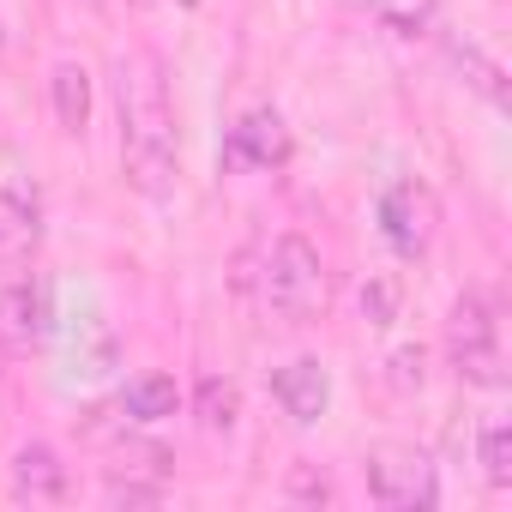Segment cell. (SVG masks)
Instances as JSON below:
<instances>
[{
	"instance_id": "obj_1",
	"label": "cell",
	"mask_w": 512,
	"mask_h": 512,
	"mask_svg": "<svg viewBox=\"0 0 512 512\" xmlns=\"http://www.w3.org/2000/svg\"><path fill=\"white\" fill-rule=\"evenodd\" d=\"M115 97H121V163H127V181L145 199H163L175 187V169H181V139H175V103H169L157 55H121Z\"/></svg>"
},
{
	"instance_id": "obj_2",
	"label": "cell",
	"mask_w": 512,
	"mask_h": 512,
	"mask_svg": "<svg viewBox=\"0 0 512 512\" xmlns=\"http://www.w3.org/2000/svg\"><path fill=\"white\" fill-rule=\"evenodd\" d=\"M260 302L278 320H314L326 308V260L308 235H278L260 260Z\"/></svg>"
},
{
	"instance_id": "obj_3",
	"label": "cell",
	"mask_w": 512,
	"mask_h": 512,
	"mask_svg": "<svg viewBox=\"0 0 512 512\" xmlns=\"http://www.w3.org/2000/svg\"><path fill=\"white\" fill-rule=\"evenodd\" d=\"M446 356H452V368H458L470 386H500V380H506V362H500V320H494L488 296L464 290V296L452 302Z\"/></svg>"
},
{
	"instance_id": "obj_4",
	"label": "cell",
	"mask_w": 512,
	"mask_h": 512,
	"mask_svg": "<svg viewBox=\"0 0 512 512\" xmlns=\"http://www.w3.org/2000/svg\"><path fill=\"white\" fill-rule=\"evenodd\" d=\"M362 476H368V494H374L380 506H398V512H428V506L440 500V476H434L428 452L398 446V440L374 446V452L362 458Z\"/></svg>"
},
{
	"instance_id": "obj_5",
	"label": "cell",
	"mask_w": 512,
	"mask_h": 512,
	"mask_svg": "<svg viewBox=\"0 0 512 512\" xmlns=\"http://www.w3.org/2000/svg\"><path fill=\"white\" fill-rule=\"evenodd\" d=\"M434 229H440V199L428 181L404 175L380 193V235L386 247L398 253V260H422V253L434 247Z\"/></svg>"
},
{
	"instance_id": "obj_6",
	"label": "cell",
	"mask_w": 512,
	"mask_h": 512,
	"mask_svg": "<svg viewBox=\"0 0 512 512\" xmlns=\"http://www.w3.org/2000/svg\"><path fill=\"white\" fill-rule=\"evenodd\" d=\"M290 151H296V145H290V127H284L278 109H247V115L229 127V139H223V163H229V169H260V175L284 169Z\"/></svg>"
},
{
	"instance_id": "obj_7",
	"label": "cell",
	"mask_w": 512,
	"mask_h": 512,
	"mask_svg": "<svg viewBox=\"0 0 512 512\" xmlns=\"http://www.w3.org/2000/svg\"><path fill=\"white\" fill-rule=\"evenodd\" d=\"M272 398H278V410H284L296 428H314V422L332 410V374H326V362H320V356L284 362V368L272 374Z\"/></svg>"
},
{
	"instance_id": "obj_8",
	"label": "cell",
	"mask_w": 512,
	"mask_h": 512,
	"mask_svg": "<svg viewBox=\"0 0 512 512\" xmlns=\"http://www.w3.org/2000/svg\"><path fill=\"white\" fill-rule=\"evenodd\" d=\"M49 338V290L43 284H7V290H0V344H7V350H37Z\"/></svg>"
},
{
	"instance_id": "obj_9",
	"label": "cell",
	"mask_w": 512,
	"mask_h": 512,
	"mask_svg": "<svg viewBox=\"0 0 512 512\" xmlns=\"http://www.w3.org/2000/svg\"><path fill=\"white\" fill-rule=\"evenodd\" d=\"M67 494H73V476H67V464H61L55 446H25L13 458V500H25V506H61Z\"/></svg>"
},
{
	"instance_id": "obj_10",
	"label": "cell",
	"mask_w": 512,
	"mask_h": 512,
	"mask_svg": "<svg viewBox=\"0 0 512 512\" xmlns=\"http://www.w3.org/2000/svg\"><path fill=\"white\" fill-rule=\"evenodd\" d=\"M175 410H181V386H175L169 374H139V380L121 386V416L139 422V428H157V422H169Z\"/></svg>"
},
{
	"instance_id": "obj_11",
	"label": "cell",
	"mask_w": 512,
	"mask_h": 512,
	"mask_svg": "<svg viewBox=\"0 0 512 512\" xmlns=\"http://www.w3.org/2000/svg\"><path fill=\"white\" fill-rule=\"evenodd\" d=\"M49 97H55V121H61V133H85L91 127V73L79 67V61H55V73H49Z\"/></svg>"
},
{
	"instance_id": "obj_12",
	"label": "cell",
	"mask_w": 512,
	"mask_h": 512,
	"mask_svg": "<svg viewBox=\"0 0 512 512\" xmlns=\"http://www.w3.org/2000/svg\"><path fill=\"white\" fill-rule=\"evenodd\" d=\"M43 235V217H37V199L0 187V260H25Z\"/></svg>"
},
{
	"instance_id": "obj_13",
	"label": "cell",
	"mask_w": 512,
	"mask_h": 512,
	"mask_svg": "<svg viewBox=\"0 0 512 512\" xmlns=\"http://www.w3.org/2000/svg\"><path fill=\"white\" fill-rule=\"evenodd\" d=\"M476 458H482V476L488 488H512V422H482L476 434Z\"/></svg>"
},
{
	"instance_id": "obj_14",
	"label": "cell",
	"mask_w": 512,
	"mask_h": 512,
	"mask_svg": "<svg viewBox=\"0 0 512 512\" xmlns=\"http://www.w3.org/2000/svg\"><path fill=\"white\" fill-rule=\"evenodd\" d=\"M235 416H241L235 386H229V380H217V374H205V380H199V422H205L211 434H229V428H235Z\"/></svg>"
},
{
	"instance_id": "obj_15",
	"label": "cell",
	"mask_w": 512,
	"mask_h": 512,
	"mask_svg": "<svg viewBox=\"0 0 512 512\" xmlns=\"http://www.w3.org/2000/svg\"><path fill=\"white\" fill-rule=\"evenodd\" d=\"M452 55H458V61H464L470 73H476V79H470L476 91H488L494 103H506V85H500V67H494V61H488V55H482L476 43H452Z\"/></svg>"
},
{
	"instance_id": "obj_16",
	"label": "cell",
	"mask_w": 512,
	"mask_h": 512,
	"mask_svg": "<svg viewBox=\"0 0 512 512\" xmlns=\"http://www.w3.org/2000/svg\"><path fill=\"white\" fill-rule=\"evenodd\" d=\"M392 308H398L392 284H368V290H362V314H368L374 326H392Z\"/></svg>"
},
{
	"instance_id": "obj_17",
	"label": "cell",
	"mask_w": 512,
	"mask_h": 512,
	"mask_svg": "<svg viewBox=\"0 0 512 512\" xmlns=\"http://www.w3.org/2000/svg\"><path fill=\"white\" fill-rule=\"evenodd\" d=\"M290 494H296V500H332V482H326V476H314V470H296Z\"/></svg>"
},
{
	"instance_id": "obj_18",
	"label": "cell",
	"mask_w": 512,
	"mask_h": 512,
	"mask_svg": "<svg viewBox=\"0 0 512 512\" xmlns=\"http://www.w3.org/2000/svg\"><path fill=\"white\" fill-rule=\"evenodd\" d=\"M392 368H398V386H410V380L422 386V350H398V356H392Z\"/></svg>"
},
{
	"instance_id": "obj_19",
	"label": "cell",
	"mask_w": 512,
	"mask_h": 512,
	"mask_svg": "<svg viewBox=\"0 0 512 512\" xmlns=\"http://www.w3.org/2000/svg\"><path fill=\"white\" fill-rule=\"evenodd\" d=\"M181 7H199V0H181Z\"/></svg>"
}]
</instances>
